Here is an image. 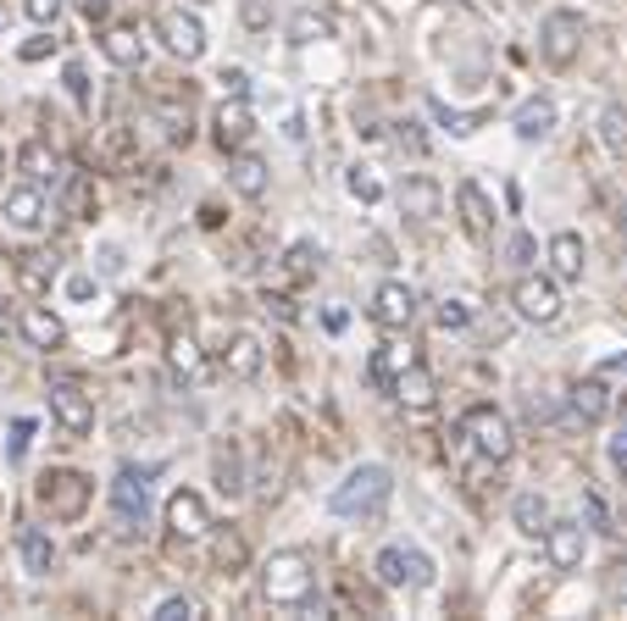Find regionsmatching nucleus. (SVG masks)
<instances>
[{"mask_svg":"<svg viewBox=\"0 0 627 621\" xmlns=\"http://www.w3.org/2000/svg\"><path fill=\"white\" fill-rule=\"evenodd\" d=\"M261 599L266 605H278V610H300L317 599V572L300 550H278V555H266L261 566Z\"/></svg>","mask_w":627,"mask_h":621,"instance_id":"obj_1","label":"nucleus"},{"mask_svg":"<svg viewBox=\"0 0 627 621\" xmlns=\"http://www.w3.org/2000/svg\"><path fill=\"white\" fill-rule=\"evenodd\" d=\"M389 494H395V472L389 467H378V461H367V467H355L339 488H333V499H328V510L333 516H378L384 505H389Z\"/></svg>","mask_w":627,"mask_h":621,"instance_id":"obj_2","label":"nucleus"},{"mask_svg":"<svg viewBox=\"0 0 627 621\" xmlns=\"http://www.w3.org/2000/svg\"><path fill=\"white\" fill-rule=\"evenodd\" d=\"M461 438L472 444L489 467H505L511 450H516V433H511L505 411H494V405H472V411L461 416Z\"/></svg>","mask_w":627,"mask_h":621,"instance_id":"obj_3","label":"nucleus"},{"mask_svg":"<svg viewBox=\"0 0 627 621\" xmlns=\"http://www.w3.org/2000/svg\"><path fill=\"white\" fill-rule=\"evenodd\" d=\"M511 306H516V317H522V322L550 327V322L561 317V289H556V278L522 273V278H516V289H511Z\"/></svg>","mask_w":627,"mask_h":621,"instance_id":"obj_4","label":"nucleus"},{"mask_svg":"<svg viewBox=\"0 0 627 621\" xmlns=\"http://www.w3.org/2000/svg\"><path fill=\"white\" fill-rule=\"evenodd\" d=\"M578 50H583V18L578 12H550L545 28H539V56L550 67H572Z\"/></svg>","mask_w":627,"mask_h":621,"instance_id":"obj_5","label":"nucleus"},{"mask_svg":"<svg viewBox=\"0 0 627 621\" xmlns=\"http://www.w3.org/2000/svg\"><path fill=\"white\" fill-rule=\"evenodd\" d=\"M373 572H378L384 588H428V583H433V561H428L422 550H400V544H389V550L373 561Z\"/></svg>","mask_w":627,"mask_h":621,"instance_id":"obj_6","label":"nucleus"},{"mask_svg":"<svg viewBox=\"0 0 627 621\" xmlns=\"http://www.w3.org/2000/svg\"><path fill=\"white\" fill-rule=\"evenodd\" d=\"M167 532H172V539H184V544H195V539L212 532V510H206V499L195 488H172L167 494Z\"/></svg>","mask_w":627,"mask_h":621,"instance_id":"obj_7","label":"nucleus"},{"mask_svg":"<svg viewBox=\"0 0 627 621\" xmlns=\"http://www.w3.org/2000/svg\"><path fill=\"white\" fill-rule=\"evenodd\" d=\"M112 505L123 516V527H145L150 521V467H123L117 483H112Z\"/></svg>","mask_w":627,"mask_h":621,"instance_id":"obj_8","label":"nucleus"},{"mask_svg":"<svg viewBox=\"0 0 627 621\" xmlns=\"http://www.w3.org/2000/svg\"><path fill=\"white\" fill-rule=\"evenodd\" d=\"M156 34H161V45H167L178 61H201V56H206V23H201L195 12H161V18H156Z\"/></svg>","mask_w":627,"mask_h":621,"instance_id":"obj_9","label":"nucleus"},{"mask_svg":"<svg viewBox=\"0 0 627 621\" xmlns=\"http://www.w3.org/2000/svg\"><path fill=\"white\" fill-rule=\"evenodd\" d=\"M39 505H45L50 516H78V510L89 505V478H78V472H50V478H39Z\"/></svg>","mask_w":627,"mask_h":621,"instance_id":"obj_10","label":"nucleus"},{"mask_svg":"<svg viewBox=\"0 0 627 621\" xmlns=\"http://www.w3.org/2000/svg\"><path fill=\"white\" fill-rule=\"evenodd\" d=\"M50 416L67 427V433H89V427H95V400H89L78 383H50Z\"/></svg>","mask_w":627,"mask_h":621,"instance_id":"obj_11","label":"nucleus"},{"mask_svg":"<svg viewBox=\"0 0 627 621\" xmlns=\"http://www.w3.org/2000/svg\"><path fill=\"white\" fill-rule=\"evenodd\" d=\"M411 317H417V295H411L406 284H378V295H373V322H378L384 333H406Z\"/></svg>","mask_w":627,"mask_h":621,"instance_id":"obj_12","label":"nucleus"},{"mask_svg":"<svg viewBox=\"0 0 627 621\" xmlns=\"http://www.w3.org/2000/svg\"><path fill=\"white\" fill-rule=\"evenodd\" d=\"M583 550H589V539H583V527H578V521H550V532H545V555H550L556 572H578V566H583Z\"/></svg>","mask_w":627,"mask_h":621,"instance_id":"obj_13","label":"nucleus"},{"mask_svg":"<svg viewBox=\"0 0 627 621\" xmlns=\"http://www.w3.org/2000/svg\"><path fill=\"white\" fill-rule=\"evenodd\" d=\"M456 211H461V228L472 233V239H489L494 233V206H489V195H483V184H456Z\"/></svg>","mask_w":627,"mask_h":621,"instance_id":"obj_14","label":"nucleus"},{"mask_svg":"<svg viewBox=\"0 0 627 621\" xmlns=\"http://www.w3.org/2000/svg\"><path fill=\"white\" fill-rule=\"evenodd\" d=\"M7 222L23 228V233H34V228L50 222V200L39 195V184H18V189L7 195Z\"/></svg>","mask_w":627,"mask_h":621,"instance_id":"obj_15","label":"nucleus"},{"mask_svg":"<svg viewBox=\"0 0 627 621\" xmlns=\"http://www.w3.org/2000/svg\"><path fill=\"white\" fill-rule=\"evenodd\" d=\"M389 389H395V400H400L406 411H433V405H438V383H433V372H428L422 361H411Z\"/></svg>","mask_w":627,"mask_h":621,"instance_id":"obj_16","label":"nucleus"},{"mask_svg":"<svg viewBox=\"0 0 627 621\" xmlns=\"http://www.w3.org/2000/svg\"><path fill=\"white\" fill-rule=\"evenodd\" d=\"M250 134H255V117H250L244 95H228V101L217 106V145H223V150H239Z\"/></svg>","mask_w":627,"mask_h":621,"instance_id":"obj_17","label":"nucleus"},{"mask_svg":"<svg viewBox=\"0 0 627 621\" xmlns=\"http://www.w3.org/2000/svg\"><path fill=\"white\" fill-rule=\"evenodd\" d=\"M550 278L556 284H583V239L578 233L550 239Z\"/></svg>","mask_w":627,"mask_h":621,"instance_id":"obj_18","label":"nucleus"},{"mask_svg":"<svg viewBox=\"0 0 627 621\" xmlns=\"http://www.w3.org/2000/svg\"><path fill=\"white\" fill-rule=\"evenodd\" d=\"M438 200H444V195H438V184H433V177H422V172L400 184V211H406V217H417V222L438 217Z\"/></svg>","mask_w":627,"mask_h":621,"instance_id":"obj_19","label":"nucleus"},{"mask_svg":"<svg viewBox=\"0 0 627 621\" xmlns=\"http://www.w3.org/2000/svg\"><path fill=\"white\" fill-rule=\"evenodd\" d=\"M23 338L34 344V349H56L61 338H67V327H61V317L56 311H45V306H23Z\"/></svg>","mask_w":627,"mask_h":621,"instance_id":"obj_20","label":"nucleus"},{"mask_svg":"<svg viewBox=\"0 0 627 621\" xmlns=\"http://www.w3.org/2000/svg\"><path fill=\"white\" fill-rule=\"evenodd\" d=\"M511 128H516L522 139H550V128H556V101H545V95L522 101L516 117H511Z\"/></svg>","mask_w":627,"mask_h":621,"instance_id":"obj_21","label":"nucleus"},{"mask_svg":"<svg viewBox=\"0 0 627 621\" xmlns=\"http://www.w3.org/2000/svg\"><path fill=\"white\" fill-rule=\"evenodd\" d=\"M101 50H106V61H117V67H145V39H139V28H128V23L106 28V34H101Z\"/></svg>","mask_w":627,"mask_h":621,"instance_id":"obj_22","label":"nucleus"},{"mask_svg":"<svg viewBox=\"0 0 627 621\" xmlns=\"http://www.w3.org/2000/svg\"><path fill=\"white\" fill-rule=\"evenodd\" d=\"M511 521H516L522 539H545V532H550V505H545V494H516Z\"/></svg>","mask_w":627,"mask_h":621,"instance_id":"obj_23","label":"nucleus"},{"mask_svg":"<svg viewBox=\"0 0 627 621\" xmlns=\"http://www.w3.org/2000/svg\"><path fill=\"white\" fill-rule=\"evenodd\" d=\"M223 367H228V378H255L261 372V338L255 333H233L228 349H223Z\"/></svg>","mask_w":627,"mask_h":621,"instance_id":"obj_24","label":"nucleus"},{"mask_svg":"<svg viewBox=\"0 0 627 621\" xmlns=\"http://www.w3.org/2000/svg\"><path fill=\"white\" fill-rule=\"evenodd\" d=\"M572 416H578V422H589V427H594V422H605V416H611V389H605L600 378H583V383L572 389Z\"/></svg>","mask_w":627,"mask_h":621,"instance_id":"obj_25","label":"nucleus"},{"mask_svg":"<svg viewBox=\"0 0 627 621\" xmlns=\"http://www.w3.org/2000/svg\"><path fill=\"white\" fill-rule=\"evenodd\" d=\"M18 166H23L29 184H45V177L56 184V177H61V156H56L45 139H29V145H23V156H18Z\"/></svg>","mask_w":627,"mask_h":621,"instance_id":"obj_26","label":"nucleus"},{"mask_svg":"<svg viewBox=\"0 0 627 621\" xmlns=\"http://www.w3.org/2000/svg\"><path fill=\"white\" fill-rule=\"evenodd\" d=\"M228 184H233L244 200H261V195H266V161H261V156H233Z\"/></svg>","mask_w":627,"mask_h":621,"instance_id":"obj_27","label":"nucleus"},{"mask_svg":"<svg viewBox=\"0 0 627 621\" xmlns=\"http://www.w3.org/2000/svg\"><path fill=\"white\" fill-rule=\"evenodd\" d=\"M167 367H172V378H201L206 355H201L195 333H172V344H167Z\"/></svg>","mask_w":627,"mask_h":621,"instance_id":"obj_28","label":"nucleus"},{"mask_svg":"<svg viewBox=\"0 0 627 621\" xmlns=\"http://www.w3.org/2000/svg\"><path fill=\"white\" fill-rule=\"evenodd\" d=\"M328 34H333V18L317 12V7H300V12L289 18V39H295V45H317V39H328Z\"/></svg>","mask_w":627,"mask_h":621,"instance_id":"obj_29","label":"nucleus"},{"mask_svg":"<svg viewBox=\"0 0 627 621\" xmlns=\"http://www.w3.org/2000/svg\"><path fill=\"white\" fill-rule=\"evenodd\" d=\"M23 566H29L34 577H45V572L56 566V544L45 539L39 527H23Z\"/></svg>","mask_w":627,"mask_h":621,"instance_id":"obj_30","label":"nucleus"},{"mask_svg":"<svg viewBox=\"0 0 627 621\" xmlns=\"http://www.w3.org/2000/svg\"><path fill=\"white\" fill-rule=\"evenodd\" d=\"M417 361V355H411V344H384L378 355H373V383H395L406 367Z\"/></svg>","mask_w":627,"mask_h":621,"instance_id":"obj_31","label":"nucleus"},{"mask_svg":"<svg viewBox=\"0 0 627 621\" xmlns=\"http://www.w3.org/2000/svg\"><path fill=\"white\" fill-rule=\"evenodd\" d=\"M600 145H605L611 156H627V106H622V101L600 112Z\"/></svg>","mask_w":627,"mask_h":621,"instance_id":"obj_32","label":"nucleus"},{"mask_svg":"<svg viewBox=\"0 0 627 621\" xmlns=\"http://www.w3.org/2000/svg\"><path fill=\"white\" fill-rule=\"evenodd\" d=\"M344 189L362 200V206H378V200H384V184H378L373 166H350V172H344Z\"/></svg>","mask_w":627,"mask_h":621,"instance_id":"obj_33","label":"nucleus"},{"mask_svg":"<svg viewBox=\"0 0 627 621\" xmlns=\"http://www.w3.org/2000/svg\"><path fill=\"white\" fill-rule=\"evenodd\" d=\"M433 112H438V123H444V128H451V134H461V139H467V134H478V128L489 123L483 112H451L444 101H433Z\"/></svg>","mask_w":627,"mask_h":621,"instance_id":"obj_34","label":"nucleus"},{"mask_svg":"<svg viewBox=\"0 0 627 621\" xmlns=\"http://www.w3.org/2000/svg\"><path fill=\"white\" fill-rule=\"evenodd\" d=\"M467 322H472V306H467V300H444V306L433 311V327H438V333H461Z\"/></svg>","mask_w":627,"mask_h":621,"instance_id":"obj_35","label":"nucleus"},{"mask_svg":"<svg viewBox=\"0 0 627 621\" xmlns=\"http://www.w3.org/2000/svg\"><path fill=\"white\" fill-rule=\"evenodd\" d=\"M195 616H201V599H190V594H172L156 605V621H195Z\"/></svg>","mask_w":627,"mask_h":621,"instance_id":"obj_36","label":"nucleus"},{"mask_svg":"<svg viewBox=\"0 0 627 621\" xmlns=\"http://www.w3.org/2000/svg\"><path fill=\"white\" fill-rule=\"evenodd\" d=\"M239 23H244L250 34L273 28V0H239Z\"/></svg>","mask_w":627,"mask_h":621,"instance_id":"obj_37","label":"nucleus"},{"mask_svg":"<svg viewBox=\"0 0 627 621\" xmlns=\"http://www.w3.org/2000/svg\"><path fill=\"white\" fill-rule=\"evenodd\" d=\"M322 261V250L311 244V239H300V244H289V278H311V266Z\"/></svg>","mask_w":627,"mask_h":621,"instance_id":"obj_38","label":"nucleus"},{"mask_svg":"<svg viewBox=\"0 0 627 621\" xmlns=\"http://www.w3.org/2000/svg\"><path fill=\"white\" fill-rule=\"evenodd\" d=\"M217 488H223L228 499L244 488V483H239V461H233V450H217Z\"/></svg>","mask_w":627,"mask_h":621,"instance_id":"obj_39","label":"nucleus"},{"mask_svg":"<svg viewBox=\"0 0 627 621\" xmlns=\"http://www.w3.org/2000/svg\"><path fill=\"white\" fill-rule=\"evenodd\" d=\"M23 12H29L39 28H50V23L61 18V0H23Z\"/></svg>","mask_w":627,"mask_h":621,"instance_id":"obj_40","label":"nucleus"},{"mask_svg":"<svg viewBox=\"0 0 627 621\" xmlns=\"http://www.w3.org/2000/svg\"><path fill=\"white\" fill-rule=\"evenodd\" d=\"M217 566H244V539H217Z\"/></svg>","mask_w":627,"mask_h":621,"instance_id":"obj_41","label":"nucleus"},{"mask_svg":"<svg viewBox=\"0 0 627 621\" xmlns=\"http://www.w3.org/2000/svg\"><path fill=\"white\" fill-rule=\"evenodd\" d=\"M611 467H616V478L627 483V427H622V433L611 438Z\"/></svg>","mask_w":627,"mask_h":621,"instance_id":"obj_42","label":"nucleus"},{"mask_svg":"<svg viewBox=\"0 0 627 621\" xmlns=\"http://www.w3.org/2000/svg\"><path fill=\"white\" fill-rule=\"evenodd\" d=\"M29 438H34V422H18V427H12V461L29 456Z\"/></svg>","mask_w":627,"mask_h":621,"instance_id":"obj_43","label":"nucleus"},{"mask_svg":"<svg viewBox=\"0 0 627 621\" xmlns=\"http://www.w3.org/2000/svg\"><path fill=\"white\" fill-rule=\"evenodd\" d=\"M67 89H72V101H78V106L89 101V83H83V67H78V61L67 67Z\"/></svg>","mask_w":627,"mask_h":621,"instance_id":"obj_44","label":"nucleus"},{"mask_svg":"<svg viewBox=\"0 0 627 621\" xmlns=\"http://www.w3.org/2000/svg\"><path fill=\"white\" fill-rule=\"evenodd\" d=\"M217 83H223V89H228V95H244V89H250V78H244V72H239V67H228V72H223V78H217Z\"/></svg>","mask_w":627,"mask_h":621,"instance_id":"obj_45","label":"nucleus"},{"mask_svg":"<svg viewBox=\"0 0 627 621\" xmlns=\"http://www.w3.org/2000/svg\"><path fill=\"white\" fill-rule=\"evenodd\" d=\"M67 295H72V300H89V295H95V278H89V273L67 278Z\"/></svg>","mask_w":627,"mask_h":621,"instance_id":"obj_46","label":"nucleus"},{"mask_svg":"<svg viewBox=\"0 0 627 621\" xmlns=\"http://www.w3.org/2000/svg\"><path fill=\"white\" fill-rule=\"evenodd\" d=\"M50 45H56V39H29V45H23V61H39V56H50Z\"/></svg>","mask_w":627,"mask_h":621,"instance_id":"obj_47","label":"nucleus"},{"mask_svg":"<svg viewBox=\"0 0 627 621\" xmlns=\"http://www.w3.org/2000/svg\"><path fill=\"white\" fill-rule=\"evenodd\" d=\"M78 7H83V18H95V23H101V18L112 12V0H78Z\"/></svg>","mask_w":627,"mask_h":621,"instance_id":"obj_48","label":"nucleus"},{"mask_svg":"<svg viewBox=\"0 0 627 621\" xmlns=\"http://www.w3.org/2000/svg\"><path fill=\"white\" fill-rule=\"evenodd\" d=\"M511 255H516V261H527V255H533V239H527V233H516V239H511Z\"/></svg>","mask_w":627,"mask_h":621,"instance_id":"obj_49","label":"nucleus"},{"mask_svg":"<svg viewBox=\"0 0 627 621\" xmlns=\"http://www.w3.org/2000/svg\"><path fill=\"white\" fill-rule=\"evenodd\" d=\"M12 327V311H7V300H0V333H7Z\"/></svg>","mask_w":627,"mask_h":621,"instance_id":"obj_50","label":"nucleus"},{"mask_svg":"<svg viewBox=\"0 0 627 621\" xmlns=\"http://www.w3.org/2000/svg\"><path fill=\"white\" fill-rule=\"evenodd\" d=\"M0 172H7V150H0Z\"/></svg>","mask_w":627,"mask_h":621,"instance_id":"obj_51","label":"nucleus"},{"mask_svg":"<svg viewBox=\"0 0 627 621\" xmlns=\"http://www.w3.org/2000/svg\"><path fill=\"white\" fill-rule=\"evenodd\" d=\"M622 228H627V206H622Z\"/></svg>","mask_w":627,"mask_h":621,"instance_id":"obj_52","label":"nucleus"}]
</instances>
